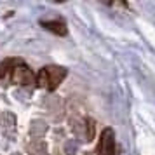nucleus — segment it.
I'll use <instances>...</instances> for the list:
<instances>
[{"mask_svg":"<svg viewBox=\"0 0 155 155\" xmlns=\"http://www.w3.org/2000/svg\"><path fill=\"white\" fill-rule=\"evenodd\" d=\"M66 77V68L63 66H56V64H49L38 70L35 77V82L38 87H45L47 91H54L58 85L61 84Z\"/></svg>","mask_w":155,"mask_h":155,"instance_id":"f257e3e1","label":"nucleus"},{"mask_svg":"<svg viewBox=\"0 0 155 155\" xmlns=\"http://www.w3.org/2000/svg\"><path fill=\"white\" fill-rule=\"evenodd\" d=\"M98 155H115V133L112 127L101 131V138L98 143Z\"/></svg>","mask_w":155,"mask_h":155,"instance_id":"f03ea898","label":"nucleus"},{"mask_svg":"<svg viewBox=\"0 0 155 155\" xmlns=\"http://www.w3.org/2000/svg\"><path fill=\"white\" fill-rule=\"evenodd\" d=\"M11 78H12V84H18V85H30V84H33V80H35L31 70H30L23 61L18 63L14 68H12Z\"/></svg>","mask_w":155,"mask_h":155,"instance_id":"7ed1b4c3","label":"nucleus"},{"mask_svg":"<svg viewBox=\"0 0 155 155\" xmlns=\"http://www.w3.org/2000/svg\"><path fill=\"white\" fill-rule=\"evenodd\" d=\"M42 26L45 30L52 31L54 35H59V37H64L68 33V28L61 19H51V21H42Z\"/></svg>","mask_w":155,"mask_h":155,"instance_id":"20e7f679","label":"nucleus"},{"mask_svg":"<svg viewBox=\"0 0 155 155\" xmlns=\"http://www.w3.org/2000/svg\"><path fill=\"white\" fill-rule=\"evenodd\" d=\"M18 63H21V61L19 59H5L4 63H0V78H4L9 71H12V68Z\"/></svg>","mask_w":155,"mask_h":155,"instance_id":"39448f33","label":"nucleus"},{"mask_svg":"<svg viewBox=\"0 0 155 155\" xmlns=\"http://www.w3.org/2000/svg\"><path fill=\"white\" fill-rule=\"evenodd\" d=\"M28 150L33 155H42L45 152V145H44V141H31L28 145Z\"/></svg>","mask_w":155,"mask_h":155,"instance_id":"423d86ee","label":"nucleus"}]
</instances>
